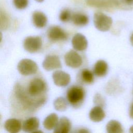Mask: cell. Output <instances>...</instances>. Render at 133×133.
<instances>
[{
    "instance_id": "obj_2",
    "label": "cell",
    "mask_w": 133,
    "mask_h": 133,
    "mask_svg": "<svg viewBox=\"0 0 133 133\" xmlns=\"http://www.w3.org/2000/svg\"><path fill=\"white\" fill-rule=\"evenodd\" d=\"M46 89L45 82L41 78H35L30 82L27 87V93L29 96L36 97L45 92Z\"/></svg>"
},
{
    "instance_id": "obj_22",
    "label": "cell",
    "mask_w": 133,
    "mask_h": 133,
    "mask_svg": "<svg viewBox=\"0 0 133 133\" xmlns=\"http://www.w3.org/2000/svg\"><path fill=\"white\" fill-rule=\"evenodd\" d=\"M54 106L57 111H64L67 109V102L63 97H60L55 100L54 102Z\"/></svg>"
},
{
    "instance_id": "obj_16",
    "label": "cell",
    "mask_w": 133,
    "mask_h": 133,
    "mask_svg": "<svg viewBox=\"0 0 133 133\" xmlns=\"http://www.w3.org/2000/svg\"><path fill=\"white\" fill-rule=\"evenodd\" d=\"M105 114L102 107L95 106L89 112V117L90 120L94 122H99L102 121L105 117Z\"/></svg>"
},
{
    "instance_id": "obj_13",
    "label": "cell",
    "mask_w": 133,
    "mask_h": 133,
    "mask_svg": "<svg viewBox=\"0 0 133 133\" xmlns=\"http://www.w3.org/2000/svg\"><path fill=\"white\" fill-rule=\"evenodd\" d=\"M71 129V123L70 119L64 116L60 118L54 128V132L56 133H68Z\"/></svg>"
},
{
    "instance_id": "obj_15",
    "label": "cell",
    "mask_w": 133,
    "mask_h": 133,
    "mask_svg": "<svg viewBox=\"0 0 133 133\" xmlns=\"http://www.w3.org/2000/svg\"><path fill=\"white\" fill-rule=\"evenodd\" d=\"M21 122L16 118H10L6 121L4 124L5 129L11 133L18 132L22 128Z\"/></svg>"
},
{
    "instance_id": "obj_31",
    "label": "cell",
    "mask_w": 133,
    "mask_h": 133,
    "mask_svg": "<svg viewBox=\"0 0 133 133\" xmlns=\"http://www.w3.org/2000/svg\"><path fill=\"white\" fill-rule=\"evenodd\" d=\"M36 2H38V3H42V2H43L44 0H35Z\"/></svg>"
},
{
    "instance_id": "obj_26",
    "label": "cell",
    "mask_w": 133,
    "mask_h": 133,
    "mask_svg": "<svg viewBox=\"0 0 133 133\" xmlns=\"http://www.w3.org/2000/svg\"><path fill=\"white\" fill-rule=\"evenodd\" d=\"M94 102L97 104L98 106L103 107L104 104V100L102 97L99 94H97L95 95L94 98Z\"/></svg>"
},
{
    "instance_id": "obj_9",
    "label": "cell",
    "mask_w": 133,
    "mask_h": 133,
    "mask_svg": "<svg viewBox=\"0 0 133 133\" xmlns=\"http://www.w3.org/2000/svg\"><path fill=\"white\" fill-rule=\"evenodd\" d=\"M43 67L46 71H51L61 68V63L58 56L56 55L47 56L43 62Z\"/></svg>"
},
{
    "instance_id": "obj_12",
    "label": "cell",
    "mask_w": 133,
    "mask_h": 133,
    "mask_svg": "<svg viewBox=\"0 0 133 133\" xmlns=\"http://www.w3.org/2000/svg\"><path fill=\"white\" fill-rule=\"evenodd\" d=\"M76 80L80 84H91L94 82V76L91 71L87 69H83L78 72Z\"/></svg>"
},
{
    "instance_id": "obj_23",
    "label": "cell",
    "mask_w": 133,
    "mask_h": 133,
    "mask_svg": "<svg viewBox=\"0 0 133 133\" xmlns=\"http://www.w3.org/2000/svg\"><path fill=\"white\" fill-rule=\"evenodd\" d=\"M9 23V18L8 14L3 10H1V29H6Z\"/></svg>"
},
{
    "instance_id": "obj_17",
    "label": "cell",
    "mask_w": 133,
    "mask_h": 133,
    "mask_svg": "<svg viewBox=\"0 0 133 133\" xmlns=\"http://www.w3.org/2000/svg\"><path fill=\"white\" fill-rule=\"evenodd\" d=\"M32 21L36 27L42 28L46 26L47 22V18L43 12L39 11H35L32 14Z\"/></svg>"
},
{
    "instance_id": "obj_1",
    "label": "cell",
    "mask_w": 133,
    "mask_h": 133,
    "mask_svg": "<svg viewBox=\"0 0 133 133\" xmlns=\"http://www.w3.org/2000/svg\"><path fill=\"white\" fill-rule=\"evenodd\" d=\"M85 97L84 89L79 86H72L66 92V99L69 103L75 108H79L84 102Z\"/></svg>"
},
{
    "instance_id": "obj_6",
    "label": "cell",
    "mask_w": 133,
    "mask_h": 133,
    "mask_svg": "<svg viewBox=\"0 0 133 133\" xmlns=\"http://www.w3.org/2000/svg\"><path fill=\"white\" fill-rule=\"evenodd\" d=\"M24 49L30 53H35L42 47V40L39 36H28L23 42Z\"/></svg>"
},
{
    "instance_id": "obj_19",
    "label": "cell",
    "mask_w": 133,
    "mask_h": 133,
    "mask_svg": "<svg viewBox=\"0 0 133 133\" xmlns=\"http://www.w3.org/2000/svg\"><path fill=\"white\" fill-rule=\"evenodd\" d=\"M58 121V115L56 113H51L45 118L43 122V126L47 130H52L55 128Z\"/></svg>"
},
{
    "instance_id": "obj_20",
    "label": "cell",
    "mask_w": 133,
    "mask_h": 133,
    "mask_svg": "<svg viewBox=\"0 0 133 133\" xmlns=\"http://www.w3.org/2000/svg\"><path fill=\"white\" fill-rule=\"evenodd\" d=\"M71 20L75 25L80 26L86 25L89 22L88 17L86 15L78 12L73 14Z\"/></svg>"
},
{
    "instance_id": "obj_24",
    "label": "cell",
    "mask_w": 133,
    "mask_h": 133,
    "mask_svg": "<svg viewBox=\"0 0 133 133\" xmlns=\"http://www.w3.org/2000/svg\"><path fill=\"white\" fill-rule=\"evenodd\" d=\"M72 15L71 11L68 9H63L60 14L59 19L63 22H66L70 21L72 18Z\"/></svg>"
},
{
    "instance_id": "obj_10",
    "label": "cell",
    "mask_w": 133,
    "mask_h": 133,
    "mask_svg": "<svg viewBox=\"0 0 133 133\" xmlns=\"http://www.w3.org/2000/svg\"><path fill=\"white\" fill-rule=\"evenodd\" d=\"M52 79L56 85L63 87L67 86L70 83L71 77L68 73L61 70H58L52 73Z\"/></svg>"
},
{
    "instance_id": "obj_3",
    "label": "cell",
    "mask_w": 133,
    "mask_h": 133,
    "mask_svg": "<svg viewBox=\"0 0 133 133\" xmlns=\"http://www.w3.org/2000/svg\"><path fill=\"white\" fill-rule=\"evenodd\" d=\"M94 23L97 29L105 32L110 29L112 24V18L101 12H96L94 15Z\"/></svg>"
},
{
    "instance_id": "obj_27",
    "label": "cell",
    "mask_w": 133,
    "mask_h": 133,
    "mask_svg": "<svg viewBox=\"0 0 133 133\" xmlns=\"http://www.w3.org/2000/svg\"><path fill=\"white\" fill-rule=\"evenodd\" d=\"M122 9H130L133 7V0H122Z\"/></svg>"
},
{
    "instance_id": "obj_28",
    "label": "cell",
    "mask_w": 133,
    "mask_h": 133,
    "mask_svg": "<svg viewBox=\"0 0 133 133\" xmlns=\"http://www.w3.org/2000/svg\"><path fill=\"white\" fill-rule=\"evenodd\" d=\"M129 116L131 118L133 119V102L131 103L130 109H129Z\"/></svg>"
},
{
    "instance_id": "obj_14",
    "label": "cell",
    "mask_w": 133,
    "mask_h": 133,
    "mask_svg": "<svg viewBox=\"0 0 133 133\" xmlns=\"http://www.w3.org/2000/svg\"><path fill=\"white\" fill-rule=\"evenodd\" d=\"M39 125L38 118L32 117L24 121L22 124V129L25 132H35Z\"/></svg>"
},
{
    "instance_id": "obj_5",
    "label": "cell",
    "mask_w": 133,
    "mask_h": 133,
    "mask_svg": "<svg viewBox=\"0 0 133 133\" xmlns=\"http://www.w3.org/2000/svg\"><path fill=\"white\" fill-rule=\"evenodd\" d=\"M86 3L89 6L106 9L122 8V0H86Z\"/></svg>"
},
{
    "instance_id": "obj_21",
    "label": "cell",
    "mask_w": 133,
    "mask_h": 133,
    "mask_svg": "<svg viewBox=\"0 0 133 133\" xmlns=\"http://www.w3.org/2000/svg\"><path fill=\"white\" fill-rule=\"evenodd\" d=\"M107 131L109 133H122L123 129L121 124L116 120H111L106 126Z\"/></svg>"
},
{
    "instance_id": "obj_25",
    "label": "cell",
    "mask_w": 133,
    "mask_h": 133,
    "mask_svg": "<svg viewBox=\"0 0 133 133\" xmlns=\"http://www.w3.org/2000/svg\"><path fill=\"white\" fill-rule=\"evenodd\" d=\"M28 0H13L14 4L18 9H23L28 5Z\"/></svg>"
},
{
    "instance_id": "obj_29",
    "label": "cell",
    "mask_w": 133,
    "mask_h": 133,
    "mask_svg": "<svg viewBox=\"0 0 133 133\" xmlns=\"http://www.w3.org/2000/svg\"><path fill=\"white\" fill-rule=\"evenodd\" d=\"M130 42H131V45L133 46V33H132V34H131V35L130 36Z\"/></svg>"
},
{
    "instance_id": "obj_7",
    "label": "cell",
    "mask_w": 133,
    "mask_h": 133,
    "mask_svg": "<svg viewBox=\"0 0 133 133\" xmlns=\"http://www.w3.org/2000/svg\"><path fill=\"white\" fill-rule=\"evenodd\" d=\"M48 38L52 42L64 41L67 39L66 33L60 26L54 25L49 27L47 31Z\"/></svg>"
},
{
    "instance_id": "obj_11",
    "label": "cell",
    "mask_w": 133,
    "mask_h": 133,
    "mask_svg": "<svg viewBox=\"0 0 133 133\" xmlns=\"http://www.w3.org/2000/svg\"><path fill=\"white\" fill-rule=\"evenodd\" d=\"M72 44L74 49L77 51H83L87 48L88 42L84 35L81 33H77L72 38Z\"/></svg>"
},
{
    "instance_id": "obj_8",
    "label": "cell",
    "mask_w": 133,
    "mask_h": 133,
    "mask_svg": "<svg viewBox=\"0 0 133 133\" xmlns=\"http://www.w3.org/2000/svg\"><path fill=\"white\" fill-rule=\"evenodd\" d=\"M64 58L66 65L72 68H78L82 64V58L73 50H71L66 52Z\"/></svg>"
},
{
    "instance_id": "obj_30",
    "label": "cell",
    "mask_w": 133,
    "mask_h": 133,
    "mask_svg": "<svg viewBox=\"0 0 133 133\" xmlns=\"http://www.w3.org/2000/svg\"><path fill=\"white\" fill-rule=\"evenodd\" d=\"M129 132H132V133H133V126H132L130 128Z\"/></svg>"
},
{
    "instance_id": "obj_4",
    "label": "cell",
    "mask_w": 133,
    "mask_h": 133,
    "mask_svg": "<svg viewBox=\"0 0 133 133\" xmlns=\"http://www.w3.org/2000/svg\"><path fill=\"white\" fill-rule=\"evenodd\" d=\"M19 72L25 76L35 74L38 69V66L35 62L29 59H23L19 61L17 65Z\"/></svg>"
},
{
    "instance_id": "obj_18",
    "label": "cell",
    "mask_w": 133,
    "mask_h": 133,
    "mask_svg": "<svg viewBox=\"0 0 133 133\" xmlns=\"http://www.w3.org/2000/svg\"><path fill=\"white\" fill-rule=\"evenodd\" d=\"M108 70L107 63L103 60H99L96 62L94 68V73L98 77L104 76Z\"/></svg>"
}]
</instances>
